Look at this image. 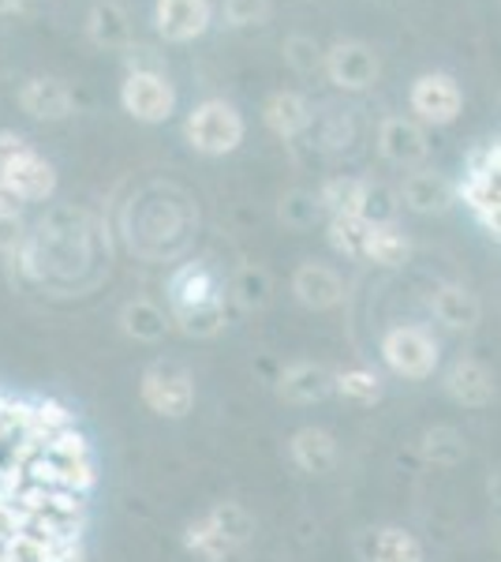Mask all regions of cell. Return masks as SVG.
<instances>
[{"mask_svg":"<svg viewBox=\"0 0 501 562\" xmlns=\"http://www.w3.org/2000/svg\"><path fill=\"white\" fill-rule=\"evenodd\" d=\"M169 315L187 338H214L225 326V285L203 259L180 262L166 281Z\"/></svg>","mask_w":501,"mask_h":562,"instance_id":"cell-1","label":"cell"},{"mask_svg":"<svg viewBox=\"0 0 501 562\" xmlns=\"http://www.w3.org/2000/svg\"><path fill=\"white\" fill-rule=\"evenodd\" d=\"M243 113L225 98H206L187 113L184 121V139L195 154H206V158H225L243 143Z\"/></svg>","mask_w":501,"mask_h":562,"instance_id":"cell-2","label":"cell"},{"mask_svg":"<svg viewBox=\"0 0 501 562\" xmlns=\"http://www.w3.org/2000/svg\"><path fill=\"white\" fill-rule=\"evenodd\" d=\"M378 352H382V364L394 371L397 379H412V383L431 379L442 360V349H439V341H434V334L412 323L389 326L378 341Z\"/></svg>","mask_w":501,"mask_h":562,"instance_id":"cell-3","label":"cell"},{"mask_svg":"<svg viewBox=\"0 0 501 562\" xmlns=\"http://www.w3.org/2000/svg\"><path fill=\"white\" fill-rule=\"evenodd\" d=\"M139 402L161 420H184L198 402L195 375L177 364H150L139 375Z\"/></svg>","mask_w":501,"mask_h":562,"instance_id":"cell-4","label":"cell"},{"mask_svg":"<svg viewBox=\"0 0 501 562\" xmlns=\"http://www.w3.org/2000/svg\"><path fill=\"white\" fill-rule=\"evenodd\" d=\"M121 105L139 124H166L177 109V90L161 71H127L121 83Z\"/></svg>","mask_w":501,"mask_h":562,"instance_id":"cell-5","label":"cell"},{"mask_svg":"<svg viewBox=\"0 0 501 562\" xmlns=\"http://www.w3.org/2000/svg\"><path fill=\"white\" fill-rule=\"evenodd\" d=\"M408 102H412V113L419 121L442 128V124H453L460 116L464 94L453 76H445V71H426V76H419L412 83Z\"/></svg>","mask_w":501,"mask_h":562,"instance_id":"cell-6","label":"cell"},{"mask_svg":"<svg viewBox=\"0 0 501 562\" xmlns=\"http://www.w3.org/2000/svg\"><path fill=\"white\" fill-rule=\"evenodd\" d=\"M326 76L341 90H371L378 83L382 60L367 42H337L326 49Z\"/></svg>","mask_w":501,"mask_h":562,"instance_id":"cell-7","label":"cell"},{"mask_svg":"<svg viewBox=\"0 0 501 562\" xmlns=\"http://www.w3.org/2000/svg\"><path fill=\"white\" fill-rule=\"evenodd\" d=\"M442 386L445 394L453 397L464 409H487L490 402L498 397V379L482 360H471V357H460L445 368L442 375Z\"/></svg>","mask_w":501,"mask_h":562,"instance_id":"cell-8","label":"cell"},{"mask_svg":"<svg viewBox=\"0 0 501 562\" xmlns=\"http://www.w3.org/2000/svg\"><path fill=\"white\" fill-rule=\"evenodd\" d=\"M209 20H214L209 0H158V4H153L158 34L172 45L203 38V34L209 31Z\"/></svg>","mask_w":501,"mask_h":562,"instance_id":"cell-9","label":"cell"},{"mask_svg":"<svg viewBox=\"0 0 501 562\" xmlns=\"http://www.w3.org/2000/svg\"><path fill=\"white\" fill-rule=\"evenodd\" d=\"M0 180H4L23 203H45V199L57 192V169H53V161H45L38 150H26L15 161H8V166L0 169Z\"/></svg>","mask_w":501,"mask_h":562,"instance_id":"cell-10","label":"cell"},{"mask_svg":"<svg viewBox=\"0 0 501 562\" xmlns=\"http://www.w3.org/2000/svg\"><path fill=\"white\" fill-rule=\"evenodd\" d=\"M378 150L386 161H394L400 169H415L426 161L431 154V143H426L423 128L408 116H386L378 128Z\"/></svg>","mask_w":501,"mask_h":562,"instance_id":"cell-11","label":"cell"},{"mask_svg":"<svg viewBox=\"0 0 501 562\" xmlns=\"http://www.w3.org/2000/svg\"><path fill=\"white\" fill-rule=\"evenodd\" d=\"M337 371L326 364H315V360H299V364H288L277 379V397L288 405H315L322 397L337 394Z\"/></svg>","mask_w":501,"mask_h":562,"instance_id":"cell-12","label":"cell"},{"mask_svg":"<svg viewBox=\"0 0 501 562\" xmlns=\"http://www.w3.org/2000/svg\"><path fill=\"white\" fill-rule=\"evenodd\" d=\"M293 293L311 312H330L344 301V278L326 262H299L293 274Z\"/></svg>","mask_w":501,"mask_h":562,"instance_id":"cell-13","label":"cell"},{"mask_svg":"<svg viewBox=\"0 0 501 562\" xmlns=\"http://www.w3.org/2000/svg\"><path fill=\"white\" fill-rule=\"evenodd\" d=\"M20 109L34 121H64L76 109V98L64 79L57 76H34L20 87Z\"/></svg>","mask_w":501,"mask_h":562,"instance_id":"cell-14","label":"cell"},{"mask_svg":"<svg viewBox=\"0 0 501 562\" xmlns=\"http://www.w3.org/2000/svg\"><path fill=\"white\" fill-rule=\"evenodd\" d=\"M431 315L445 330H476L482 319V304L471 289L457 285V281H445V285H434L431 293Z\"/></svg>","mask_w":501,"mask_h":562,"instance_id":"cell-15","label":"cell"},{"mask_svg":"<svg viewBox=\"0 0 501 562\" xmlns=\"http://www.w3.org/2000/svg\"><path fill=\"white\" fill-rule=\"evenodd\" d=\"M457 188L449 184L442 173H431V169H415V173L405 177L400 184V203L415 214H442L457 203Z\"/></svg>","mask_w":501,"mask_h":562,"instance_id":"cell-16","label":"cell"},{"mask_svg":"<svg viewBox=\"0 0 501 562\" xmlns=\"http://www.w3.org/2000/svg\"><path fill=\"white\" fill-rule=\"evenodd\" d=\"M288 458H293L299 473L326 476L337 469V439L326 428H299L288 439Z\"/></svg>","mask_w":501,"mask_h":562,"instance_id":"cell-17","label":"cell"},{"mask_svg":"<svg viewBox=\"0 0 501 562\" xmlns=\"http://www.w3.org/2000/svg\"><path fill=\"white\" fill-rule=\"evenodd\" d=\"M363 559L367 562H426L423 540L400 525H382L363 537Z\"/></svg>","mask_w":501,"mask_h":562,"instance_id":"cell-18","label":"cell"},{"mask_svg":"<svg viewBox=\"0 0 501 562\" xmlns=\"http://www.w3.org/2000/svg\"><path fill=\"white\" fill-rule=\"evenodd\" d=\"M87 34L98 49H116V53H127L132 49V15L124 12V4L116 0H98L87 15Z\"/></svg>","mask_w":501,"mask_h":562,"instance_id":"cell-19","label":"cell"},{"mask_svg":"<svg viewBox=\"0 0 501 562\" xmlns=\"http://www.w3.org/2000/svg\"><path fill=\"white\" fill-rule=\"evenodd\" d=\"M262 121H266V128L277 135V139H296V135H304L311 128V105H307V98L296 94V90H277V94H270L266 105H262Z\"/></svg>","mask_w":501,"mask_h":562,"instance_id":"cell-20","label":"cell"},{"mask_svg":"<svg viewBox=\"0 0 501 562\" xmlns=\"http://www.w3.org/2000/svg\"><path fill=\"white\" fill-rule=\"evenodd\" d=\"M184 548L195 559H203V562H225L229 555L240 551L221 529H217V521L209 518V514H203V518H195V521L184 525Z\"/></svg>","mask_w":501,"mask_h":562,"instance_id":"cell-21","label":"cell"},{"mask_svg":"<svg viewBox=\"0 0 501 562\" xmlns=\"http://www.w3.org/2000/svg\"><path fill=\"white\" fill-rule=\"evenodd\" d=\"M169 323H172V315L161 312L153 301H143V296L139 301H127L121 312V330L135 341H161Z\"/></svg>","mask_w":501,"mask_h":562,"instance_id":"cell-22","label":"cell"},{"mask_svg":"<svg viewBox=\"0 0 501 562\" xmlns=\"http://www.w3.org/2000/svg\"><path fill=\"white\" fill-rule=\"evenodd\" d=\"M367 180L355 177H330L318 192V203H322V214H363L367 211Z\"/></svg>","mask_w":501,"mask_h":562,"instance_id":"cell-23","label":"cell"},{"mask_svg":"<svg viewBox=\"0 0 501 562\" xmlns=\"http://www.w3.org/2000/svg\"><path fill=\"white\" fill-rule=\"evenodd\" d=\"M412 256V240L397 229V222H371V237H367V256L378 267H405Z\"/></svg>","mask_w":501,"mask_h":562,"instance_id":"cell-24","label":"cell"},{"mask_svg":"<svg viewBox=\"0 0 501 562\" xmlns=\"http://www.w3.org/2000/svg\"><path fill=\"white\" fill-rule=\"evenodd\" d=\"M326 237H330L333 251L349 259H363L367 256V237H371V222L363 214H333L326 222Z\"/></svg>","mask_w":501,"mask_h":562,"instance_id":"cell-25","label":"cell"},{"mask_svg":"<svg viewBox=\"0 0 501 562\" xmlns=\"http://www.w3.org/2000/svg\"><path fill=\"white\" fill-rule=\"evenodd\" d=\"M333 383H337V394H341L344 402H355V405H375V402H382V394H386L378 371H371L363 364L341 368Z\"/></svg>","mask_w":501,"mask_h":562,"instance_id":"cell-26","label":"cell"},{"mask_svg":"<svg viewBox=\"0 0 501 562\" xmlns=\"http://www.w3.org/2000/svg\"><path fill=\"white\" fill-rule=\"evenodd\" d=\"M423 458L439 469H453L468 458V442L457 428H431L423 435Z\"/></svg>","mask_w":501,"mask_h":562,"instance_id":"cell-27","label":"cell"},{"mask_svg":"<svg viewBox=\"0 0 501 562\" xmlns=\"http://www.w3.org/2000/svg\"><path fill=\"white\" fill-rule=\"evenodd\" d=\"M209 518L217 521V529L225 532V537H229L236 548H243V543H248L251 537H254V518H251V510L243 503H217L214 510H206Z\"/></svg>","mask_w":501,"mask_h":562,"instance_id":"cell-28","label":"cell"},{"mask_svg":"<svg viewBox=\"0 0 501 562\" xmlns=\"http://www.w3.org/2000/svg\"><path fill=\"white\" fill-rule=\"evenodd\" d=\"M232 296L243 307H262V304H266L270 301V278H266V270L243 267L240 274L232 278Z\"/></svg>","mask_w":501,"mask_h":562,"instance_id":"cell-29","label":"cell"},{"mask_svg":"<svg viewBox=\"0 0 501 562\" xmlns=\"http://www.w3.org/2000/svg\"><path fill=\"white\" fill-rule=\"evenodd\" d=\"M285 60L293 65L299 76H311V71L326 68V53L318 49L315 38H307V34H293V38H285Z\"/></svg>","mask_w":501,"mask_h":562,"instance_id":"cell-30","label":"cell"},{"mask_svg":"<svg viewBox=\"0 0 501 562\" xmlns=\"http://www.w3.org/2000/svg\"><path fill=\"white\" fill-rule=\"evenodd\" d=\"M318 214H322V203H318V195L293 192L288 199H281V222H285L288 229H307V225L318 222Z\"/></svg>","mask_w":501,"mask_h":562,"instance_id":"cell-31","label":"cell"},{"mask_svg":"<svg viewBox=\"0 0 501 562\" xmlns=\"http://www.w3.org/2000/svg\"><path fill=\"white\" fill-rule=\"evenodd\" d=\"M270 0H225V23L236 26V31L270 23Z\"/></svg>","mask_w":501,"mask_h":562,"instance_id":"cell-32","label":"cell"},{"mask_svg":"<svg viewBox=\"0 0 501 562\" xmlns=\"http://www.w3.org/2000/svg\"><path fill=\"white\" fill-rule=\"evenodd\" d=\"M397 199H400V192L394 195L389 188L371 184V188H367V211H363V217H367V222H394Z\"/></svg>","mask_w":501,"mask_h":562,"instance_id":"cell-33","label":"cell"},{"mask_svg":"<svg viewBox=\"0 0 501 562\" xmlns=\"http://www.w3.org/2000/svg\"><path fill=\"white\" fill-rule=\"evenodd\" d=\"M124 65L127 71H161V76H166V65H161V57L150 45H132V49L124 53Z\"/></svg>","mask_w":501,"mask_h":562,"instance_id":"cell-34","label":"cell"},{"mask_svg":"<svg viewBox=\"0 0 501 562\" xmlns=\"http://www.w3.org/2000/svg\"><path fill=\"white\" fill-rule=\"evenodd\" d=\"M26 150H34V147H31V139H26V135L12 132V128H0V169H4L8 161H15V158H20V154H26Z\"/></svg>","mask_w":501,"mask_h":562,"instance_id":"cell-35","label":"cell"},{"mask_svg":"<svg viewBox=\"0 0 501 562\" xmlns=\"http://www.w3.org/2000/svg\"><path fill=\"white\" fill-rule=\"evenodd\" d=\"M26 240V233H23V222L20 217H4L0 214V251H8L12 256L15 248Z\"/></svg>","mask_w":501,"mask_h":562,"instance_id":"cell-36","label":"cell"},{"mask_svg":"<svg viewBox=\"0 0 501 562\" xmlns=\"http://www.w3.org/2000/svg\"><path fill=\"white\" fill-rule=\"evenodd\" d=\"M0 214H4V217H20L23 214V199L15 195L4 180H0Z\"/></svg>","mask_w":501,"mask_h":562,"instance_id":"cell-37","label":"cell"},{"mask_svg":"<svg viewBox=\"0 0 501 562\" xmlns=\"http://www.w3.org/2000/svg\"><path fill=\"white\" fill-rule=\"evenodd\" d=\"M479 222H482V229H487L490 237L501 240V206H498V211H490V214H482Z\"/></svg>","mask_w":501,"mask_h":562,"instance_id":"cell-38","label":"cell"},{"mask_svg":"<svg viewBox=\"0 0 501 562\" xmlns=\"http://www.w3.org/2000/svg\"><path fill=\"white\" fill-rule=\"evenodd\" d=\"M23 12V0H0V15H15Z\"/></svg>","mask_w":501,"mask_h":562,"instance_id":"cell-39","label":"cell"},{"mask_svg":"<svg viewBox=\"0 0 501 562\" xmlns=\"http://www.w3.org/2000/svg\"><path fill=\"white\" fill-rule=\"evenodd\" d=\"M487 154H490V161H494V166L501 169V139H498V143H490Z\"/></svg>","mask_w":501,"mask_h":562,"instance_id":"cell-40","label":"cell"}]
</instances>
